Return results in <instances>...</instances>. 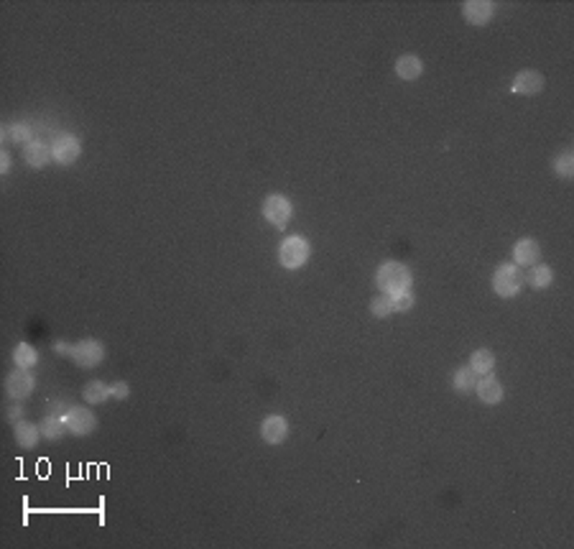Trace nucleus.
I'll use <instances>...</instances> for the list:
<instances>
[{
	"mask_svg": "<svg viewBox=\"0 0 574 549\" xmlns=\"http://www.w3.org/2000/svg\"><path fill=\"white\" fill-rule=\"evenodd\" d=\"M375 284L380 287L383 294H401L411 289V271L406 269L404 263L398 261H386L375 271Z\"/></svg>",
	"mask_w": 574,
	"mask_h": 549,
	"instance_id": "f257e3e1",
	"label": "nucleus"
},
{
	"mask_svg": "<svg viewBox=\"0 0 574 549\" xmlns=\"http://www.w3.org/2000/svg\"><path fill=\"white\" fill-rule=\"evenodd\" d=\"M309 253H312V248H309L307 240L299 238V235H289L278 246V263H281L283 269L296 271L309 261Z\"/></svg>",
	"mask_w": 574,
	"mask_h": 549,
	"instance_id": "f03ea898",
	"label": "nucleus"
},
{
	"mask_svg": "<svg viewBox=\"0 0 574 549\" xmlns=\"http://www.w3.org/2000/svg\"><path fill=\"white\" fill-rule=\"evenodd\" d=\"M523 287V273H521V266L516 263H501L498 271L493 273V289L495 294L503 296V299H510L516 296Z\"/></svg>",
	"mask_w": 574,
	"mask_h": 549,
	"instance_id": "7ed1b4c3",
	"label": "nucleus"
},
{
	"mask_svg": "<svg viewBox=\"0 0 574 549\" xmlns=\"http://www.w3.org/2000/svg\"><path fill=\"white\" fill-rule=\"evenodd\" d=\"M66 355H69L80 368H95V366H100L102 358H105V348H102L98 340L87 337V340H80L77 345H69Z\"/></svg>",
	"mask_w": 574,
	"mask_h": 549,
	"instance_id": "20e7f679",
	"label": "nucleus"
},
{
	"mask_svg": "<svg viewBox=\"0 0 574 549\" xmlns=\"http://www.w3.org/2000/svg\"><path fill=\"white\" fill-rule=\"evenodd\" d=\"M62 419H64V424H66V432H72V435H77V437L89 435V432H95V426H98V417H95L87 406H77V404H72L69 411H66Z\"/></svg>",
	"mask_w": 574,
	"mask_h": 549,
	"instance_id": "39448f33",
	"label": "nucleus"
},
{
	"mask_svg": "<svg viewBox=\"0 0 574 549\" xmlns=\"http://www.w3.org/2000/svg\"><path fill=\"white\" fill-rule=\"evenodd\" d=\"M292 215H294V205L283 197V195H271V197L263 202V217H266L273 228L283 230L286 225H289V220H292Z\"/></svg>",
	"mask_w": 574,
	"mask_h": 549,
	"instance_id": "423d86ee",
	"label": "nucleus"
},
{
	"mask_svg": "<svg viewBox=\"0 0 574 549\" xmlns=\"http://www.w3.org/2000/svg\"><path fill=\"white\" fill-rule=\"evenodd\" d=\"M80 154H82V143L77 136H72V133H62V136H57V141L51 143V161H57V164H62V166L74 164V161L80 159Z\"/></svg>",
	"mask_w": 574,
	"mask_h": 549,
	"instance_id": "0eeeda50",
	"label": "nucleus"
},
{
	"mask_svg": "<svg viewBox=\"0 0 574 549\" xmlns=\"http://www.w3.org/2000/svg\"><path fill=\"white\" fill-rule=\"evenodd\" d=\"M33 388H36V378H33V373L28 368H16L8 378H6V391H8V396L10 399H16V402L28 399V396L33 394Z\"/></svg>",
	"mask_w": 574,
	"mask_h": 549,
	"instance_id": "6e6552de",
	"label": "nucleus"
},
{
	"mask_svg": "<svg viewBox=\"0 0 574 549\" xmlns=\"http://www.w3.org/2000/svg\"><path fill=\"white\" fill-rule=\"evenodd\" d=\"M541 90H544V74L536 72V69H521L516 74V80L510 82V92L513 95H523V98L539 95Z\"/></svg>",
	"mask_w": 574,
	"mask_h": 549,
	"instance_id": "1a4fd4ad",
	"label": "nucleus"
},
{
	"mask_svg": "<svg viewBox=\"0 0 574 549\" xmlns=\"http://www.w3.org/2000/svg\"><path fill=\"white\" fill-rule=\"evenodd\" d=\"M462 16L469 26H487L495 16V3H490V0H467L462 6Z\"/></svg>",
	"mask_w": 574,
	"mask_h": 549,
	"instance_id": "9d476101",
	"label": "nucleus"
},
{
	"mask_svg": "<svg viewBox=\"0 0 574 549\" xmlns=\"http://www.w3.org/2000/svg\"><path fill=\"white\" fill-rule=\"evenodd\" d=\"M289 435V422L281 417V414H271V417L263 419L260 424V437L266 444H281Z\"/></svg>",
	"mask_w": 574,
	"mask_h": 549,
	"instance_id": "9b49d317",
	"label": "nucleus"
},
{
	"mask_svg": "<svg viewBox=\"0 0 574 549\" xmlns=\"http://www.w3.org/2000/svg\"><path fill=\"white\" fill-rule=\"evenodd\" d=\"M475 394L477 399L483 404H487V406H495V404L503 402V386L498 378H493L490 373L487 376H483L480 381L475 384Z\"/></svg>",
	"mask_w": 574,
	"mask_h": 549,
	"instance_id": "f8f14e48",
	"label": "nucleus"
},
{
	"mask_svg": "<svg viewBox=\"0 0 574 549\" xmlns=\"http://www.w3.org/2000/svg\"><path fill=\"white\" fill-rule=\"evenodd\" d=\"M539 258H541V248L534 238H521L513 246V263L516 266H536Z\"/></svg>",
	"mask_w": 574,
	"mask_h": 549,
	"instance_id": "ddd939ff",
	"label": "nucleus"
},
{
	"mask_svg": "<svg viewBox=\"0 0 574 549\" xmlns=\"http://www.w3.org/2000/svg\"><path fill=\"white\" fill-rule=\"evenodd\" d=\"M24 159L28 166L41 169V166H46L51 161V146H46L44 141H31V143H26V148H24Z\"/></svg>",
	"mask_w": 574,
	"mask_h": 549,
	"instance_id": "4468645a",
	"label": "nucleus"
},
{
	"mask_svg": "<svg viewBox=\"0 0 574 549\" xmlns=\"http://www.w3.org/2000/svg\"><path fill=\"white\" fill-rule=\"evenodd\" d=\"M393 69H396V74L404 80V82H413V80H419L421 77L424 64H421V59L416 57V54H404V57H398Z\"/></svg>",
	"mask_w": 574,
	"mask_h": 549,
	"instance_id": "2eb2a0df",
	"label": "nucleus"
},
{
	"mask_svg": "<svg viewBox=\"0 0 574 549\" xmlns=\"http://www.w3.org/2000/svg\"><path fill=\"white\" fill-rule=\"evenodd\" d=\"M39 440H41V426L21 419V422L16 424V442L21 444L24 450H31V447H36Z\"/></svg>",
	"mask_w": 574,
	"mask_h": 549,
	"instance_id": "dca6fc26",
	"label": "nucleus"
},
{
	"mask_svg": "<svg viewBox=\"0 0 574 549\" xmlns=\"http://www.w3.org/2000/svg\"><path fill=\"white\" fill-rule=\"evenodd\" d=\"M469 368L475 370V376H487V373H493L495 355L490 350H485V348H480V350H475L472 355H469Z\"/></svg>",
	"mask_w": 574,
	"mask_h": 549,
	"instance_id": "f3484780",
	"label": "nucleus"
},
{
	"mask_svg": "<svg viewBox=\"0 0 574 549\" xmlns=\"http://www.w3.org/2000/svg\"><path fill=\"white\" fill-rule=\"evenodd\" d=\"M41 435H44V440H49V442H57L59 437L64 435V419L62 417H54V414H46V417L41 419Z\"/></svg>",
	"mask_w": 574,
	"mask_h": 549,
	"instance_id": "a211bd4d",
	"label": "nucleus"
},
{
	"mask_svg": "<svg viewBox=\"0 0 574 549\" xmlns=\"http://www.w3.org/2000/svg\"><path fill=\"white\" fill-rule=\"evenodd\" d=\"M477 378H475V370L469 368V366H465V368H457L452 376V386L457 394H469L472 388H475Z\"/></svg>",
	"mask_w": 574,
	"mask_h": 549,
	"instance_id": "6ab92c4d",
	"label": "nucleus"
},
{
	"mask_svg": "<svg viewBox=\"0 0 574 549\" xmlns=\"http://www.w3.org/2000/svg\"><path fill=\"white\" fill-rule=\"evenodd\" d=\"M13 363H16V368H33L39 363V352L28 343H18L13 350Z\"/></svg>",
	"mask_w": 574,
	"mask_h": 549,
	"instance_id": "aec40b11",
	"label": "nucleus"
},
{
	"mask_svg": "<svg viewBox=\"0 0 574 549\" xmlns=\"http://www.w3.org/2000/svg\"><path fill=\"white\" fill-rule=\"evenodd\" d=\"M82 396H84V404H102L105 399H110V386H105L102 381H89L87 386H84V391H82Z\"/></svg>",
	"mask_w": 574,
	"mask_h": 549,
	"instance_id": "412c9836",
	"label": "nucleus"
},
{
	"mask_svg": "<svg viewBox=\"0 0 574 549\" xmlns=\"http://www.w3.org/2000/svg\"><path fill=\"white\" fill-rule=\"evenodd\" d=\"M551 281H554V271H551L549 266H544V263L531 266V273H528V284H531V289H546Z\"/></svg>",
	"mask_w": 574,
	"mask_h": 549,
	"instance_id": "4be33fe9",
	"label": "nucleus"
},
{
	"mask_svg": "<svg viewBox=\"0 0 574 549\" xmlns=\"http://www.w3.org/2000/svg\"><path fill=\"white\" fill-rule=\"evenodd\" d=\"M31 125L28 123H13V125H6L3 128V138L13 141V143H31Z\"/></svg>",
	"mask_w": 574,
	"mask_h": 549,
	"instance_id": "5701e85b",
	"label": "nucleus"
},
{
	"mask_svg": "<svg viewBox=\"0 0 574 549\" xmlns=\"http://www.w3.org/2000/svg\"><path fill=\"white\" fill-rule=\"evenodd\" d=\"M554 172H557L562 179H572L574 177V154L572 151H564V154L554 161Z\"/></svg>",
	"mask_w": 574,
	"mask_h": 549,
	"instance_id": "b1692460",
	"label": "nucleus"
},
{
	"mask_svg": "<svg viewBox=\"0 0 574 549\" xmlns=\"http://www.w3.org/2000/svg\"><path fill=\"white\" fill-rule=\"evenodd\" d=\"M370 312L373 317H378V320H386V317H391L393 314V304H391V296H378V299H373L370 304Z\"/></svg>",
	"mask_w": 574,
	"mask_h": 549,
	"instance_id": "393cba45",
	"label": "nucleus"
},
{
	"mask_svg": "<svg viewBox=\"0 0 574 549\" xmlns=\"http://www.w3.org/2000/svg\"><path fill=\"white\" fill-rule=\"evenodd\" d=\"M413 294L411 291H401V294H391V304H393V312H409L413 307Z\"/></svg>",
	"mask_w": 574,
	"mask_h": 549,
	"instance_id": "a878e982",
	"label": "nucleus"
},
{
	"mask_svg": "<svg viewBox=\"0 0 574 549\" xmlns=\"http://www.w3.org/2000/svg\"><path fill=\"white\" fill-rule=\"evenodd\" d=\"M69 406H72V404L54 399V402H49V406H46V414H54V417H64L66 411H69Z\"/></svg>",
	"mask_w": 574,
	"mask_h": 549,
	"instance_id": "bb28decb",
	"label": "nucleus"
},
{
	"mask_svg": "<svg viewBox=\"0 0 574 549\" xmlns=\"http://www.w3.org/2000/svg\"><path fill=\"white\" fill-rule=\"evenodd\" d=\"M130 394V386L125 384V381H115L113 386H110V396L113 399H128Z\"/></svg>",
	"mask_w": 574,
	"mask_h": 549,
	"instance_id": "cd10ccee",
	"label": "nucleus"
},
{
	"mask_svg": "<svg viewBox=\"0 0 574 549\" xmlns=\"http://www.w3.org/2000/svg\"><path fill=\"white\" fill-rule=\"evenodd\" d=\"M24 417H26V409L21 406V404H16V406H10V409H8V419L13 422V424H18V422H21Z\"/></svg>",
	"mask_w": 574,
	"mask_h": 549,
	"instance_id": "c85d7f7f",
	"label": "nucleus"
},
{
	"mask_svg": "<svg viewBox=\"0 0 574 549\" xmlns=\"http://www.w3.org/2000/svg\"><path fill=\"white\" fill-rule=\"evenodd\" d=\"M10 172V154L8 151H3L0 154V174H8Z\"/></svg>",
	"mask_w": 574,
	"mask_h": 549,
	"instance_id": "c756f323",
	"label": "nucleus"
}]
</instances>
